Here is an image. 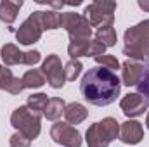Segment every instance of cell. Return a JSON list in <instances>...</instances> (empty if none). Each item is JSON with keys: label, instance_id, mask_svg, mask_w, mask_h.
Here are the masks:
<instances>
[{"label": "cell", "instance_id": "6da1fadb", "mask_svg": "<svg viewBox=\"0 0 149 147\" xmlns=\"http://www.w3.org/2000/svg\"><path fill=\"white\" fill-rule=\"evenodd\" d=\"M121 90V81L109 69L102 66L90 68L80 81V94L83 99L97 107L109 106L116 101Z\"/></svg>", "mask_w": 149, "mask_h": 147}, {"label": "cell", "instance_id": "7a4b0ae2", "mask_svg": "<svg viewBox=\"0 0 149 147\" xmlns=\"http://www.w3.org/2000/svg\"><path fill=\"white\" fill-rule=\"evenodd\" d=\"M120 137V123L114 118H104L88 126L85 140L88 147H108L114 139Z\"/></svg>", "mask_w": 149, "mask_h": 147}, {"label": "cell", "instance_id": "3957f363", "mask_svg": "<svg viewBox=\"0 0 149 147\" xmlns=\"http://www.w3.org/2000/svg\"><path fill=\"white\" fill-rule=\"evenodd\" d=\"M10 125L30 140L37 139L42 130V114L31 111L28 106H19L10 114Z\"/></svg>", "mask_w": 149, "mask_h": 147}, {"label": "cell", "instance_id": "277c9868", "mask_svg": "<svg viewBox=\"0 0 149 147\" xmlns=\"http://www.w3.org/2000/svg\"><path fill=\"white\" fill-rule=\"evenodd\" d=\"M114 10H116V2L109 0H95L90 5L85 7V17L90 23L92 28H108L113 26L114 21Z\"/></svg>", "mask_w": 149, "mask_h": 147}, {"label": "cell", "instance_id": "5b68a950", "mask_svg": "<svg viewBox=\"0 0 149 147\" xmlns=\"http://www.w3.org/2000/svg\"><path fill=\"white\" fill-rule=\"evenodd\" d=\"M61 16V26L64 28L70 35V42H83L90 40L92 37V26L87 21L85 16L76 14V12H63Z\"/></svg>", "mask_w": 149, "mask_h": 147}, {"label": "cell", "instance_id": "8992f818", "mask_svg": "<svg viewBox=\"0 0 149 147\" xmlns=\"http://www.w3.org/2000/svg\"><path fill=\"white\" fill-rule=\"evenodd\" d=\"M50 139L63 147H80L81 146V135L80 132L71 126L70 123L57 121L50 128Z\"/></svg>", "mask_w": 149, "mask_h": 147}, {"label": "cell", "instance_id": "52a82bcc", "mask_svg": "<svg viewBox=\"0 0 149 147\" xmlns=\"http://www.w3.org/2000/svg\"><path fill=\"white\" fill-rule=\"evenodd\" d=\"M42 33H43V28L40 24V10H35L19 26V30L16 31V38L21 45H31L42 38Z\"/></svg>", "mask_w": 149, "mask_h": 147}, {"label": "cell", "instance_id": "ba28073f", "mask_svg": "<svg viewBox=\"0 0 149 147\" xmlns=\"http://www.w3.org/2000/svg\"><path fill=\"white\" fill-rule=\"evenodd\" d=\"M42 73H43L45 80L49 81V85L52 88H63L64 87V81H66L64 66H63L59 55H56V54L47 55V59L42 64Z\"/></svg>", "mask_w": 149, "mask_h": 147}, {"label": "cell", "instance_id": "9c48e42d", "mask_svg": "<svg viewBox=\"0 0 149 147\" xmlns=\"http://www.w3.org/2000/svg\"><path fill=\"white\" fill-rule=\"evenodd\" d=\"M123 42H125V47H123V54L127 57H130L132 61H141V59H149V42L139 38L132 28H128L123 35Z\"/></svg>", "mask_w": 149, "mask_h": 147}, {"label": "cell", "instance_id": "30bf717a", "mask_svg": "<svg viewBox=\"0 0 149 147\" xmlns=\"http://www.w3.org/2000/svg\"><path fill=\"white\" fill-rule=\"evenodd\" d=\"M120 107L127 118H137V116L144 114V111L148 109V102L141 94L135 92V94H127L120 101Z\"/></svg>", "mask_w": 149, "mask_h": 147}, {"label": "cell", "instance_id": "8fae6325", "mask_svg": "<svg viewBox=\"0 0 149 147\" xmlns=\"http://www.w3.org/2000/svg\"><path fill=\"white\" fill-rule=\"evenodd\" d=\"M144 73V66L137 61H132V59H127L123 64H121V85H127V87H137L141 78Z\"/></svg>", "mask_w": 149, "mask_h": 147}, {"label": "cell", "instance_id": "7c38bea8", "mask_svg": "<svg viewBox=\"0 0 149 147\" xmlns=\"http://www.w3.org/2000/svg\"><path fill=\"white\" fill-rule=\"evenodd\" d=\"M142 137H144V130H142V125L139 121L128 119V121L121 123V126H120V139H121V142L135 146V144H139L142 140Z\"/></svg>", "mask_w": 149, "mask_h": 147}, {"label": "cell", "instance_id": "4fadbf2b", "mask_svg": "<svg viewBox=\"0 0 149 147\" xmlns=\"http://www.w3.org/2000/svg\"><path fill=\"white\" fill-rule=\"evenodd\" d=\"M0 90H5L12 95H19L24 90V85L21 78H16L9 68L2 66L0 68Z\"/></svg>", "mask_w": 149, "mask_h": 147}, {"label": "cell", "instance_id": "5bb4252c", "mask_svg": "<svg viewBox=\"0 0 149 147\" xmlns=\"http://www.w3.org/2000/svg\"><path fill=\"white\" fill-rule=\"evenodd\" d=\"M0 55L5 66H16V64H24V52L17 49L14 43H5L0 49Z\"/></svg>", "mask_w": 149, "mask_h": 147}, {"label": "cell", "instance_id": "9a60e30c", "mask_svg": "<svg viewBox=\"0 0 149 147\" xmlns=\"http://www.w3.org/2000/svg\"><path fill=\"white\" fill-rule=\"evenodd\" d=\"M88 116V111L83 104L80 102H71V104H66V109H64V118H66V123L70 125H80L81 121H85Z\"/></svg>", "mask_w": 149, "mask_h": 147}, {"label": "cell", "instance_id": "2e32d148", "mask_svg": "<svg viewBox=\"0 0 149 147\" xmlns=\"http://www.w3.org/2000/svg\"><path fill=\"white\" fill-rule=\"evenodd\" d=\"M23 7V2H10V0H2L0 2V21L5 24H12L17 17L19 9Z\"/></svg>", "mask_w": 149, "mask_h": 147}, {"label": "cell", "instance_id": "e0dca14e", "mask_svg": "<svg viewBox=\"0 0 149 147\" xmlns=\"http://www.w3.org/2000/svg\"><path fill=\"white\" fill-rule=\"evenodd\" d=\"M64 109H66V102L61 97H52V99H49V104L43 111V116L50 121H57L64 114Z\"/></svg>", "mask_w": 149, "mask_h": 147}, {"label": "cell", "instance_id": "ac0fdd59", "mask_svg": "<svg viewBox=\"0 0 149 147\" xmlns=\"http://www.w3.org/2000/svg\"><path fill=\"white\" fill-rule=\"evenodd\" d=\"M21 80H23L24 88H40L45 85V76L40 69H28Z\"/></svg>", "mask_w": 149, "mask_h": 147}, {"label": "cell", "instance_id": "d6986e66", "mask_svg": "<svg viewBox=\"0 0 149 147\" xmlns=\"http://www.w3.org/2000/svg\"><path fill=\"white\" fill-rule=\"evenodd\" d=\"M40 24L43 30H57L61 26V16L56 10H40Z\"/></svg>", "mask_w": 149, "mask_h": 147}, {"label": "cell", "instance_id": "ffe728a7", "mask_svg": "<svg viewBox=\"0 0 149 147\" xmlns=\"http://www.w3.org/2000/svg\"><path fill=\"white\" fill-rule=\"evenodd\" d=\"M95 40H97L99 43H102L106 49H108V47H114V45H116V42H118L116 30H114L113 26L101 28V30H97V33H95Z\"/></svg>", "mask_w": 149, "mask_h": 147}, {"label": "cell", "instance_id": "44dd1931", "mask_svg": "<svg viewBox=\"0 0 149 147\" xmlns=\"http://www.w3.org/2000/svg\"><path fill=\"white\" fill-rule=\"evenodd\" d=\"M47 104H49V95L47 94H33V95H30L28 97V107L31 111H35V112H40V114H43V111L47 107Z\"/></svg>", "mask_w": 149, "mask_h": 147}, {"label": "cell", "instance_id": "7402d4cb", "mask_svg": "<svg viewBox=\"0 0 149 147\" xmlns=\"http://www.w3.org/2000/svg\"><path fill=\"white\" fill-rule=\"evenodd\" d=\"M88 43H90V40H83V42H70V45H68V54H70V57H71V59H78V57L87 55Z\"/></svg>", "mask_w": 149, "mask_h": 147}, {"label": "cell", "instance_id": "603a6c76", "mask_svg": "<svg viewBox=\"0 0 149 147\" xmlns=\"http://www.w3.org/2000/svg\"><path fill=\"white\" fill-rule=\"evenodd\" d=\"M81 69H83V66H81V62L78 59H71L68 64H64V78H66V81H74L80 76Z\"/></svg>", "mask_w": 149, "mask_h": 147}, {"label": "cell", "instance_id": "cb8c5ba5", "mask_svg": "<svg viewBox=\"0 0 149 147\" xmlns=\"http://www.w3.org/2000/svg\"><path fill=\"white\" fill-rule=\"evenodd\" d=\"M142 66H144V73H142V78H141V81L137 85V94H141L146 99V102L149 104V59Z\"/></svg>", "mask_w": 149, "mask_h": 147}, {"label": "cell", "instance_id": "d4e9b609", "mask_svg": "<svg viewBox=\"0 0 149 147\" xmlns=\"http://www.w3.org/2000/svg\"><path fill=\"white\" fill-rule=\"evenodd\" d=\"M95 59V62L97 64H101L102 68H106V69H109V71H116V69H120L121 66H120V62H118V59L114 57V55H109V54H104V55H97V57H94Z\"/></svg>", "mask_w": 149, "mask_h": 147}, {"label": "cell", "instance_id": "484cf974", "mask_svg": "<svg viewBox=\"0 0 149 147\" xmlns=\"http://www.w3.org/2000/svg\"><path fill=\"white\" fill-rule=\"evenodd\" d=\"M9 144H10V147H30L31 146V140L28 137H24L21 132H16L14 135H10Z\"/></svg>", "mask_w": 149, "mask_h": 147}, {"label": "cell", "instance_id": "4316f807", "mask_svg": "<svg viewBox=\"0 0 149 147\" xmlns=\"http://www.w3.org/2000/svg\"><path fill=\"white\" fill-rule=\"evenodd\" d=\"M132 31H134L139 38L149 42V19H144V21H141L139 24L132 26Z\"/></svg>", "mask_w": 149, "mask_h": 147}, {"label": "cell", "instance_id": "83f0119b", "mask_svg": "<svg viewBox=\"0 0 149 147\" xmlns=\"http://www.w3.org/2000/svg\"><path fill=\"white\" fill-rule=\"evenodd\" d=\"M106 47L102 43H99L97 40H90L88 43V50H87V57H97V55H104Z\"/></svg>", "mask_w": 149, "mask_h": 147}, {"label": "cell", "instance_id": "f1b7e54d", "mask_svg": "<svg viewBox=\"0 0 149 147\" xmlns=\"http://www.w3.org/2000/svg\"><path fill=\"white\" fill-rule=\"evenodd\" d=\"M40 59H42V55H40L38 50H28V52H24V64L26 66H35L37 62H40Z\"/></svg>", "mask_w": 149, "mask_h": 147}, {"label": "cell", "instance_id": "f546056e", "mask_svg": "<svg viewBox=\"0 0 149 147\" xmlns=\"http://www.w3.org/2000/svg\"><path fill=\"white\" fill-rule=\"evenodd\" d=\"M137 5H139V7H141L142 10L149 12V0H144V2H142V0H139V3H137Z\"/></svg>", "mask_w": 149, "mask_h": 147}, {"label": "cell", "instance_id": "4dcf8cb0", "mask_svg": "<svg viewBox=\"0 0 149 147\" xmlns=\"http://www.w3.org/2000/svg\"><path fill=\"white\" fill-rule=\"evenodd\" d=\"M146 128L149 130V112H148V116H146Z\"/></svg>", "mask_w": 149, "mask_h": 147}, {"label": "cell", "instance_id": "1f68e13d", "mask_svg": "<svg viewBox=\"0 0 149 147\" xmlns=\"http://www.w3.org/2000/svg\"><path fill=\"white\" fill-rule=\"evenodd\" d=\"M0 68H2V66H0Z\"/></svg>", "mask_w": 149, "mask_h": 147}]
</instances>
